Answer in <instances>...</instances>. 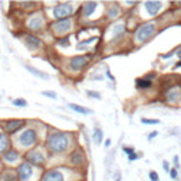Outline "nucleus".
<instances>
[{"label": "nucleus", "mask_w": 181, "mask_h": 181, "mask_svg": "<svg viewBox=\"0 0 181 181\" xmlns=\"http://www.w3.org/2000/svg\"><path fill=\"white\" fill-rule=\"evenodd\" d=\"M96 40H98V37H90V38H88V40H84V41L78 43V48H85L88 44L93 43V41H96Z\"/></svg>", "instance_id": "obj_25"}, {"label": "nucleus", "mask_w": 181, "mask_h": 181, "mask_svg": "<svg viewBox=\"0 0 181 181\" xmlns=\"http://www.w3.org/2000/svg\"><path fill=\"white\" fill-rule=\"evenodd\" d=\"M68 108L78 112V113H81V115H89V113H92L90 109L85 108V106H81V105H77V104H68Z\"/></svg>", "instance_id": "obj_20"}, {"label": "nucleus", "mask_w": 181, "mask_h": 181, "mask_svg": "<svg viewBox=\"0 0 181 181\" xmlns=\"http://www.w3.org/2000/svg\"><path fill=\"white\" fill-rule=\"evenodd\" d=\"M98 7V3L95 1H86V3H82L81 4V14L84 17H89L90 14L95 12V9Z\"/></svg>", "instance_id": "obj_14"}, {"label": "nucleus", "mask_w": 181, "mask_h": 181, "mask_svg": "<svg viewBox=\"0 0 181 181\" xmlns=\"http://www.w3.org/2000/svg\"><path fill=\"white\" fill-rule=\"evenodd\" d=\"M163 167H164V170H166V171H170V167H168V163L167 161H163Z\"/></svg>", "instance_id": "obj_37"}, {"label": "nucleus", "mask_w": 181, "mask_h": 181, "mask_svg": "<svg viewBox=\"0 0 181 181\" xmlns=\"http://www.w3.org/2000/svg\"><path fill=\"white\" fill-rule=\"evenodd\" d=\"M154 33H156V26L153 23H144L135 33V38L137 43H146L149 38L153 37Z\"/></svg>", "instance_id": "obj_4"}, {"label": "nucleus", "mask_w": 181, "mask_h": 181, "mask_svg": "<svg viewBox=\"0 0 181 181\" xmlns=\"http://www.w3.org/2000/svg\"><path fill=\"white\" fill-rule=\"evenodd\" d=\"M72 24H74V21H72V17H68V19H62V20H55V21H52L51 24H50V30L52 31V34H55L57 37H67L65 34L70 31L72 28Z\"/></svg>", "instance_id": "obj_2"}, {"label": "nucleus", "mask_w": 181, "mask_h": 181, "mask_svg": "<svg viewBox=\"0 0 181 181\" xmlns=\"http://www.w3.org/2000/svg\"><path fill=\"white\" fill-rule=\"evenodd\" d=\"M157 135H159L157 132H151V133L149 135V137H147V139H149V140H151V139H154V137H156Z\"/></svg>", "instance_id": "obj_36"}, {"label": "nucleus", "mask_w": 181, "mask_h": 181, "mask_svg": "<svg viewBox=\"0 0 181 181\" xmlns=\"http://www.w3.org/2000/svg\"><path fill=\"white\" fill-rule=\"evenodd\" d=\"M12 149L10 147V140L6 133H0V154H4L6 151Z\"/></svg>", "instance_id": "obj_16"}, {"label": "nucleus", "mask_w": 181, "mask_h": 181, "mask_svg": "<svg viewBox=\"0 0 181 181\" xmlns=\"http://www.w3.org/2000/svg\"><path fill=\"white\" fill-rule=\"evenodd\" d=\"M20 6H21V9H26V10H30V9H35V7L38 6L37 3H34V1H31V3H27V1H23V3H20Z\"/></svg>", "instance_id": "obj_26"}, {"label": "nucleus", "mask_w": 181, "mask_h": 181, "mask_svg": "<svg viewBox=\"0 0 181 181\" xmlns=\"http://www.w3.org/2000/svg\"><path fill=\"white\" fill-rule=\"evenodd\" d=\"M70 160L75 167H82L85 163H86V157H85L82 149H75L70 156Z\"/></svg>", "instance_id": "obj_11"}, {"label": "nucleus", "mask_w": 181, "mask_h": 181, "mask_svg": "<svg viewBox=\"0 0 181 181\" xmlns=\"http://www.w3.org/2000/svg\"><path fill=\"white\" fill-rule=\"evenodd\" d=\"M142 123H147V125H157V123H160V120H159V119H146V117H143Z\"/></svg>", "instance_id": "obj_30"}, {"label": "nucleus", "mask_w": 181, "mask_h": 181, "mask_svg": "<svg viewBox=\"0 0 181 181\" xmlns=\"http://www.w3.org/2000/svg\"><path fill=\"white\" fill-rule=\"evenodd\" d=\"M149 177H150V180L151 181H159V174H157L156 171H150Z\"/></svg>", "instance_id": "obj_32"}, {"label": "nucleus", "mask_w": 181, "mask_h": 181, "mask_svg": "<svg viewBox=\"0 0 181 181\" xmlns=\"http://www.w3.org/2000/svg\"><path fill=\"white\" fill-rule=\"evenodd\" d=\"M24 41H26V44L30 48H41L43 47V41L37 35H34V34H26L24 35Z\"/></svg>", "instance_id": "obj_13"}, {"label": "nucleus", "mask_w": 181, "mask_h": 181, "mask_svg": "<svg viewBox=\"0 0 181 181\" xmlns=\"http://www.w3.org/2000/svg\"><path fill=\"white\" fill-rule=\"evenodd\" d=\"M57 45H61V47H67V45H70V38H68V35L57 40Z\"/></svg>", "instance_id": "obj_27"}, {"label": "nucleus", "mask_w": 181, "mask_h": 181, "mask_svg": "<svg viewBox=\"0 0 181 181\" xmlns=\"http://www.w3.org/2000/svg\"><path fill=\"white\" fill-rule=\"evenodd\" d=\"M47 149L50 150L51 153L55 154H61L70 149L71 146V135L65 133V132H52L47 136Z\"/></svg>", "instance_id": "obj_1"}, {"label": "nucleus", "mask_w": 181, "mask_h": 181, "mask_svg": "<svg viewBox=\"0 0 181 181\" xmlns=\"http://www.w3.org/2000/svg\"><path fill=\"white\" fill-rule=\"evenodd\" d=\"M105 146H106V147H109V146H110V140H109V139L105 142Z\"/></svg>", "instance_id": "obj_38"}, {"label": "nucleus", "mask_w": 181, "mask_h": 181, "mask_svg": "<svg viewBox=\"0 0 181 181\" xmlns=\"http://www.w3.org/2000/svg\"><path fill=\"white\" fill-rule=\"evenodd\" d=\"M24 68H26L28 72H31L33 75H35V77L41 78V79H48V74H45V72L40 71V70L34 68V67H31V65H24Z\"/></svg>", "instance_id": "obj_19"}, {"label": "nucleus", "mask_w": 181, "mask_h": 181, "mask_svg": "<svg viewBox=\"0 0 181 181\" xmlns=\"http://www.w3.org/2000/svg\"><path fill=\"white\" fill-rule=\"evenodd\" d=\"M116 181H120V180H116Z\"/></svg>", "instance_id": "obj_42"}, {"label": "nucleus", "mask_w": 181, "mask_h": 181, "mask_svg": "<svg viewBox=\"0 0 181 181\" xmlns=\"http://www.w3.org/2000/svg\"><path fill=\"white\" fill-rule=\"evenodd\" d=\"M90 55H75L70 59V68L71 71H81L89 62Z\"/></svg>", "instance_id": "obj_7"}, {"label": "nucleus", "mask_w": 181, "mask_h": 181, "mask_svg": "<svg viewBox=\"0 0 181 181\" xmlns=\"http://www.w3.org/2000/svg\"><path fill=\"white\" fill-rule=\"evenodd\" d=\"M41 181H65V175L59 168H51L43 174Z\"/></svg>", "instance_id": "obj_10"}, {"label": "nucleus", "mask_w": 181, "mask_h": 181, "mask_svg": "<svg viewBox=\"0 0 181 181\" xmlns=\"http://www.w3.org/2000/svg\"><path fill=\"white\" fill-rule=\"evenodd\" d=\"M12 104L14 105V106H17V108H26L27 105V101L26 99H23V98H17V99H13L12 101Z\"/></svg>", "instance_id": "obj_24"}, {"label": "nucleus", "mask_w": 181, "mask_h": 181, "mask_svg": "<svg viewBox=\"0 0 181 181\" xmlns=\"http://www.w3.org/2000/svg\"><path fill=\"white\" fill-rule=\"evenodd\" d=\"M41 95L48 96V98H52V99H57V93H55V92H52V90H43V92H41Z\"/></svg>", "instance_id": "obj_29"}, {"label": "nucleus", "mask_w": 181, "mask_h": 181, "mask_svg": "<svg viewBox=\"0 0 181 181\" xmlns=\"http://www.w3.org/2000/svg\"><path fill=\"white\" fill-rule=\"evenodd\" d=\"M1 180L3 181H19L17 173H14L12 170H4L1 173Z\"/></svg>", "instance_id": "obj_21"}, {"label": "nucleus", "mask_w": 181, "mask_h": 181, "mask_svg": "<svg viewBox=\"0 0 181 181\" xmlns=\"http://www.w3.org/2000/svg\"><path fill=\"white\" fill-rule=\"evenodd\" d=\"M86 95L90 98H96V99H101V95L98 92H92V90H86Z\"/></svg>", "instance_id": "obj_31"}, {"label": "nucleus", "mask_w": 181, "mask_h": 181, "mask_svg": "<svg viewBox=\"0 0 181 181\" xmlns=\"http://www.w3.org/2000/svg\"><path fill=\"white\" fill-rule=\"evenodd\" d=\"M119 9H117L116 6H115V9H110L109 12H108V16H109V19H115V17H117L119 16Z\"/></svg>", "instance_id": "obj_28"}, {"label": "nucleus", "mask_w": 181, "mask_h": 181, "mask_svg": "<svg viewBox=\"0 0 181 181\" xmlns=\"http://www.w3.org/2000/svg\"><path fill=\"white\" fill-rule=\"evenodd\" d=\"M102 136H104L102 129H99V127H95V129H93V140H95L96 144H101V143H102Z\"/></svg>", "instance_id": "obj_23"}, {"label": "nucleus", "mask_w": 181, "mask_h": 181, "mask_svg": "<svg viewBox=\"0 0 181 181\" xmlns=\"http://www.w3.org/2000/svg\"><path fill=\"white\" fill-rule=\"evenodd\" d=\"M137 157H139V156L136 154V153H133V154L129 156V160H130V161H135V160H137Z\"/></svg>", "instance_id": "obj_35"}, {"label": "nucleus", "mask_w": 181, "mask_h": 181, "mask_svg": "<svg viewBox=\"0 0 181 181\" xmlns=\"http://www.w3.org/2000/svg\"><path fill=\"white\" fill-rule=\"evenodd\" d=\"M161 6H163L161 1H146V3H144V7L147 9L149 14H151V16H156L157 12H159V9Z\"/></svg>", "instance_id": "obj_17"}, {"label": "nucleus", "mask_w": 181, "mask_h": 181, "mask_svg": "<svg viewBox=\"0 0 181 181\" xmlns=\"http://www.w3.org/2000/svg\"><path fill=\"white\" fill-rule=\"evenodd\" d=\"M37 140H38V136H37V132L33 127L24 129L19 135V139H17V142L21 147H31L37 143Z\"/></svg>", "instance_id": "obj_3"}, {"label": "nucleus", "mask_w": 181, "mask_h": 181, "mask_svg": "<svg viewBox=\"0 0 181 181\" xmlns=\"http://www.w3.org/2000/svg\"><path fill=\"white\" fill-rule=\"evenodd\" d=\"M24 159H26V161H28L34 167H43L45 163V156L40 150H30V151H27Z\"/></svg>", "instance_id": "obj_6"}, {"label": "nucleus", "mask_w": 181, "mask_h": 181, "mask_svg": "<svg viewBox=\"0 0 181 181\" xmlns=\"http://www.w3.org/2000/svg\"><path fill=\"white\" fill-rule=\"evenodd\" d=\"M175 67H177V68H178V67H181V61H180V62H177V64H175Z\"/></svg>", "instance_id": "obj_40"}, {"label": "nucleus", "mask_w": 181, "mask_h": 181, "mask_svg": "<svg viewBox=\"0 0 181 181\" xmlns=\"http://www.w3.org/2000/svg\"><path fill=\"white\" fill-rule=\"evenodd\" d=\"M16 173H17L19 181H28L33 175V166L28 161H23L17 167Z\"/></svg>", "instance_id": "obj_8"}, {"label": "nucleus", "mask_w": 181, "mask_h": 181, "mask_svg": "<svg viewBox=\"0 0 181 181\" xmlns=\"http://www.w3.org/2000/svg\"><path fill=\"white\" fill-rule=\"evenodd\" d=\"M136 85H137V88L146 89V88H149L150 85H151V79H149V78H139L136 81Z\"/></svg>", "instance_id": "obj_22"}, {"label": "nucleus", "mask_w": 181, "mask_h": 181, "mask_svg": "<svg viewBox=\"0 0 181 181\" xmlns=\"http://www.w3.org/2000/svg\"><path fill=\"white\" fill-rule=\"evenodd\" d=\"M52 14L57 20L68 19L74 14V9H72L71 3H57V6L52 9Z\"/></svg>", "instance_id": "obj_5"}, {"label": "nucleus", "mask_w": 181, "mask_h": 181, "mask_svg": "<svg viewBox=\"0 0 181 181\" xmlns=\"http://www.w3.org/2000/svg\"><path fill=\"white\" fill-rule=\"evenodd\" d=\"M19 159H20V153L16 149H10L9 151H6L3 154V160L6 163H14V161H17Z\"/></svg>", "instance_id": "obj_15"}, {"label": "nucleus", "mask_w": 181, "mask_h": 181, "mask_svg": "<svg viewBox=\"0 0 181 181\" xmlns=\"http://www.w3.org/2000/svg\"><path fill=\"white\" fill-rule=\"evenodd\" d=\"M123 151H125V153H127V154H133V153H135V149H133V147H123Z\"/></svg>", "instance_id": "obj_33"}, {"label": "nucleus", "mask_w": 181, "mask_h": 181, "mask_svg": "<svg viewBox=\"0 0 181 181\" xmlns=\"http://www.w3.org/2000/svg\"><path fill=\"white\" fill-rule=\"evenodd\" d=\"M174 164L175 166H178V157H177V156L174 157Z\"/></svg>", "instance_id": "obj_39"}, {"label": "nucleus", "mask_w": 181, "mask_h": 181, "mask_svg": "<svg viewBox=\"0 0 181 181\" xmlns=\"http://www.w3.org/2000/svg\"><path fill=\"white\" fill-rule=\"evenodd\" d=\"M78 181H84V180H78Z\"/></svg>", "instance_id": "obj_41"}, {"label": "nucleus", "mask_w": 181, "mask_h": 181, "mask_svg": "<svg viewBox=\"0 0 181 181\" xmlns=\"http://www.w3.org/2000/svg\"><path fill=\"white\" fill-rule=\"evenodd\" d=\"M170 175H171V178H177V175H178L177 170H175V168H171V170H170Z\"/></svg>", "instance_id": "obj_34"}, {"label": "nucleus", "mask_w": 181, "mask_h": 181, "mask_svg": "<svg viewBox=\"0 0 181 181\" xmlns=\"http://www.w3.org/2000/svg\"><path fill=\"white\" fill-rule=\"evenodd\" d=\"M43 24H44V20H43V17L38 16V14H34V16H31L30 19L27 20V27H28L30 30H33V31L41 30V28H43Z\"/></svg>", "instance_id": "obj_12"}, {"label": "nucleus", "mask_w": 181, "mask_h": 181, "mask_svg": "<svg viewBox=\"0 0 181 181\" xmlns=\"http://www.w3.org/2000/svg\"><path fill=\"white\" fill-rule=\"evenodd\" d=\"M166 98H167L168 102H175V101H178V98H180V90L175 89V88H171V89H168L166 92Z\"/></svg>", "instance_id": "obj_18"}, {"label": "nucleus", "mask_w": 181, "mask_h": 181, "mask_svg": "<svg viewBox=\"0 0 181 181\" xmlns=\"http://www.w3.org/2000/svg\"><path fill=\"white\" fill-rule=\"evenodd\" d=\"M24 125H26V120H23V119H10V120L4 122L3 127L6 130V135H13L17 130L21 129Z\"/></svg>", "instance_id": "obj_9"}]
</instances>
